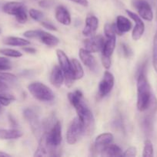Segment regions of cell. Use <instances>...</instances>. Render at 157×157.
<instances>
[{
	"mask_svg": "<svg viewBox=\"0 0 157 157\" xmlns=\"http://www.w3.org/2000/svg\"><path fill=\"white\" fill-rule=\"evenodd\" d=\"M68 98L74 108L76 110L78 117L81 120L84 129V133L92 134L95 127V121L92 112L88 107L83 99V94L79 90L68 94Z\"/></svg>",
	"mask_w": 157,
	"mask_h": 157,
	"instance_id": "cell-1",
	"label": "cell"
},
{
	"mask_svg": "<svg viewBox=\"0 0 157 157\" xmlns=\"http://www.w3.org/2000/svg\"><path fill=\"white\" fill-rule=\"evenodd\" d=\"M152 95L150 85L144 73L139 74L137 78V109L145 111L149 107Z\"/></svg>",
	"mask_w": 157,
	"mask_h": 157,
	"instance_id": "cell-2",
	"label": "cell"
},
{
	"mask_svg": "<svg viewBox=\"0 0 157 157\" xmlns=\"http://www.w3.org/2000/svg\"><path fill=\"white\" fill-rule=\"evenodd\" d=\"M31 94L40 101H52L54 100L55 95L49 87L40 82L32 83L28 87Z\"/></svg>",
	"mask_w": 157,
	"mask_h": 157,
	"instance_id": "cell-3",
	"label": "cell"
},
{
	"mask_svg": "<svg viewBox=\"0 0 157 157\" xmlns=\"http://www.w3.org/2000/svg\"><path fill=\"white\" fill-rule=\"evenodd\" d=\"M83 133H84V129L81 120L78 117H75L68 128L67 134H66L67 143L71 145L75 144L80 139Z\"/></svg>",
	"mask_w": 157,
	"mask_h": 157,
	"instance_id": "cell-4",
	"label": "cell"
},
{
	"mask_svg": "<svg viewBox=\"0 0 157 157\" xmlns=\"http://www.w3.org/2000/svg\"><path fill=\"white\" fill-rule=\"evenodd\" d=\"M57 58H58V63H59L60 67L62 70L63 74H64L65 81L67 87H70L72 85L74 79L71 74V63L69 59L68 58L66 54L63 52L62 50L57 49L56 50Z\"/></svg>",
	"mask_w": 157,
	"mask_h": 157,
	"instance_id": "cell-5",
	"label": "cell"
},
{
	"mask_svg": "<svg viewBox=\"0 0 157 157\" xmlns=\"http://www.w3.org/2000/svg\"><path fill=\"white\" fill-rule=\"evenodd\" d=\"M56 147L52 145L47 139L46 133L41 136L39 140V144L35 153V156H55V152H56Z\"/></svg>",
	"mask_w": 157,
	"mask_h": 157,
	"instance_id": "cell-6",
	"label": "cell"
},
{
	"mask_svg": "<svg viewBox=\"0 0 157 157\" xmlns=\"http://www.w3.org/2000/svg\"><path fill=\"white\" fill-rule=\"evenodd\" d=\"M132 5L138 11L140 18L146 21H152L153 18V12L148 2L146 0H133Z\"/></svg>",
	"mask_w": 157,
	"mask_h": 157,
	"instance_id": "cell-7",
	"label": "cell"
},
{
	"mask_svg": "<svg viewBox=\"0 0 157 157\" xmlns=\"http://www.w3.org/2000/svg\"><path fill=\"white\" fill-rule=\"evenodd\" d=\"M126 12L127 13L128 16L130 17L134 21H135V25L134 26V29L132 30V38L134 41H138L139 39L142 38L143 33L145 31V25L144 22L143 21L142 18H140L139 15L137 14L134 13V12H131L129 10H126Z\"/></svg>",
	"mask_w": 157,
	"mask_h": 157,
	"instance_id": "cell-8",
	"label": "cell"
},
{
	"mask_svg": "<svg viewBox=\"0 0 157 157\" xmlns=\"http://www.w3.org/2000/svg\"><path fill=\"white\" fill-rule=\"evenodd\" d=\"M23 113H24L25 118L27 120L29 125L31 126V129L35 136L38 137L41 135V124H40L37 113L30 108L26 109Z\"/></svg>",
	"mask_w": 157,
	"mask_h": 157,
	"instance_id": "cell-9",
	"label": "cell"
},
{
	"mask_svg": "<svg viewBox=\"0 0 157 157\" xmlns=\"http://www.w3.org/2000/svg\"><path fill=\"white\" fill-rule=\"evenodd\" d=\"M104 43V38L102 35L92 36L84 41L85 49L91 53L99 52L103 49Z\"/></svg>",
	"mask_w": 157,
	"mask_h": 157,
	"instance_id": "cell-10",
	"label": "cell"
},
{
	"mask_svg": "<svg viewBox=\"0 0 157 157\" xmlns=\"http://www.w3.org/2000/svg\"><path fill=\"white\" fill-rule=\"evenodd\" d=\"M114 86V77L109 71H106L99 85V94L101 97L107 95Z\"/></svg>",
	"mask_w": 157,
	"mask_h": 157,
	"instance_id": "cell-11",
	"label": "cell"
},
{
	"mask_svg": "<svg viewBox=\"0 0 157 157\" xmlns=\"http://www.w3.org/2000/svg\"><path fill=\"white\" fill-rule=\"evenodd\" d=\"M46 133L48 140H49L52 145L58 147V146L61 144L62 137V126L61 123H60L59 121H57V122L52 126L51 130H49L48 133Z\"/></svg>",
	"mask_w": 157,
	"mask_h": 157,
	"instance_id": "cell-12",
	"label": "cell"
},
{
	"mask_svg": "<svg viewBox=\"0 0 157 157\" xmlns=\"http://www.w3.org/2000/svg\"><path fill=\"white\" fill-rule=\"evenodd\" d=\"M79 57L82 62L87 67H89L92 71H96L97 70V62L95 58L91 52H88L85 48H82L79 50Z\"/></svg>",
	"mask_w": 157,
	"mask_h": 157,
	"instance_id": "cell-13",
	"label": "cell"
},
{
	"mask_svg": "<svg viewBox=\"0 0 157 157\" xmlns=\"http://www.w3.org/2000/svg\"><path fill=\"white\" fill-rule=\"evenodd\" d=\"M99 27V19L94 15H89L86 18V25L83 31L85 36H93Z\"/></svg>",
	"mask_w": 157,
	"mask_h": 157,
	"instance_id": "cell-14",
	"label": "cell"
},
{
	"mask_svg": "<svg viewBox=\"0 0 157 157\" xmlns=\"http://www.w3.org/2000/svg\"><path fill=\"white\" fill-rule=\"evenodd\" d=\"M132 22L127 18L122 15H119L116 18L115 25H114L115 33L118 35H123L125 32H129L132 29Z\"/></svg>",
	"mask_w": 157,
	"mask_h": 157,
	"instance_id": "cell-15",
	"label": "cell"
},
{
	"mask_svg": "<svg viewBox=\"0 0 157 157\" xmlns=\"http://www.w3.org/2000/svg\"><path fill=\"white\" fill-rule=\"evenodd\" d=\"M64 74L62 70L58 65L54 66L50 75V81L55 87H60L64 81Z\"/></svg>",
	"mask_w": 157,
	"mask_h": 157,
	"instance_id": "cell-16",
	"label": "cell"
},
{
	"mask_svg": "<svg viewBox=\"0 0 157 157\" xmlns=\"http://www.w3.org/2000/svg\"><path fill=\"white\" fill-rule=\"evenodd\" d=\"M55 18L58 22L64 25H69L71 24V17L67 9L62 6H58L55 9Z\"/></svg>",
	"mask_w": 157,
	"mask_h": 157,
	"instance_id": "cell-17",
	"label": "cell"
},
{
	"mask_svg": "<svg viewBox=\"0 0 157 157\" xmlns=\"http://www.w3.org/2000/svg\"><path fill=\"white\" fill-rule=\"evenodd\" d=\"M24 7L23 3L19 2H9L3 4L2 11L9 15H15L20 9Z\"/></svg>",
	"mask_w": 157,
	"mask_h": 157,
	"instance_id": "cell-18",
	"label": "cell"
},
{
	"mask_svg": "<svg viewBox=\"0 0 157 157\" xmlns=\"http://www.w3.org/2000/svg\"><path fill=\"white\" fill-rule=\"evenodd\" d=\"M71 63V74L73 78L74 81L75 80H79L84 75V71H83V68L82 67L81 64L78 62V60L72 59L70 61Z\"/></svg>",
	"mask_w": 157,
	"mask_h": 157,
	"instance_id": "cell-19",
	"label": "cell"
},
{
	"mask_svg": "<svg viewBox=\"0 0 157 157\" xmlns=\"http://www.w3.org/2000/svg\"><path fill=\"white\" fill-rule=\"evenodd\" d=\"M102 154L104 156H122V150L118 146L109 144L102 149Z\"/></svg>",
	"mask_w": 157,
	"mask_h": 157,
	"instance_id": "cell-20",
	"label": "cell"
},
{
	"mask_svg": "<svg viewBox=\"0 0 157 157\" xmlns=\"http://www.w3.org/2000/svg\"><path fill=\"white\" fill-rule=\"evenodd\" d=\"M22 133L21 131L15 129H10V130H4L0 129V139L1 140H15L20 138L22 136Z\"/></svg>",
	"mask_w": 157,
	"mask_h": 157,
	"instance_id": "cell-21",
	"label": "cell"
},
{
	"mask_svg": "<svg viewBox=\"0 0 157 157\" xmlns=\"http://www.w3.org/2000/svg\"><path fill=\"white\" fill-rule=\"evenodd\" d=\"M113 140V136L110 133H105L99 135L95 141V145L97 149L99 147H104L109 145Z\"/></svg>",
	"mask_w": 157,
	"mask_h": 157,
	"instance_id": "cell-22",
	"label": "cell"
},
{
	"mask_svg": "<svg viewBox=\"0 0 157 157\" xmlns=\"http://www.w3.org/2000/svg\"><path fill=\"white\" fill-rule=\"evenodd\" d=\"M39 39L41 40L42 42L44 43L47 46H49V47H55L59 43V40L58 38L51 35L50 33L44 32V31H42V32Z\"/></svg>",
	"mask_w": 157,
	"mask_h": 157,
	"instance_id": "cell-23",
	"label": "cell"
},
{
	"mask_svg": "<svg viewBox=\"0 0 157 157\" xmlns=\"http://www.w3.org/2000/svg\"><path fill=\"white\" fill-rule=\"evenodd\" d=\"M115 39L116 38H107V41H105L104 45L102 49V53H103L102 56L111 58L115 47Z\"/></svg>",
	"mask_w": 157,
	"mask_h": 157,
	"instance_id": "cell-24",
	"label": "cell"
},
{
	"mask_svg": "<svg viewBox=\"0 0 157 157\" xmlns=\"http://www.w3.org/2000/svg\"><path fill=\"white\" fill-rule=\"evenodd\" d=\"M3 43L5 44L11 46H24L30 44V41L23 38H18V37H7L3 40Z\"/></svg>",
	"mask_w": 157,
	"mask_h": 157,
	"instance_id": "cell-25",
	"label": "cell"
},
{
	"mask_svg": "<svg viewBox=\"0 0 157 157\" xmlns=\"http://www.w3.org/2000/svg\"><path fill=\"white\" fill-rule=\"evenodd\" d=\"M143 157H152L153 156V146L149 140H146L144 144V148L143 152Z\"/></svg>",
	"mask_w": 157,
	"mask_h": 157,
	"instance_id": "cell-26",
	"label": "cell"
},
{
	"mask_svg": "<svg viewBox=\"0 0 157 157\" xmlns=\"http://www.w3.org/2000/svg\"><path fill=\"white\" fill-rule=\"evenodd\" d=\"M0 53L6 56L11 57V58H20L22 56V54L17 50L10 48H2L0 49Z\"/></svg>",
	"mask_w": 157,
	"mask_h": 157,
	"instance_id": "cell-27",
	"label": "cell"
},
{
	"mask_svg": "<svg viewBox=\"0 0 157 157\" xmlns=\"http://www.w3.org/2000/svg\"><path fill=\"white\" fill-rule=\"evenodd\" d=\"M152 64L154 70L157 72V32H155L153 39V49H152Z\"/></svg>",
	"mask_w": 157,
	"mask_h": 157,
	"instance_id": "cell-28",
	"label": "cell"
},
{
	"mask_svg": "<svg viewBox=\"0 0 157 157\" xmlns=\"http://www.w3.org/2000/svg\"><path fill=\"white\" fill-rule=\"evenodd\" d=\"M104 32L107 38H115L116 33H115V29H114V25H110L109 24V23L105 25Z\"/></svg>",
	"mask_w": 157,
	"mask_h": 157,
	"instance_id": "cell-29",
	"label": "cell"
},
{
	"mask_svg": "<svg viewBox=\"0 0 157 157\" xmlns=\"http://www.w3.org/2000/svg\"><path fill=\"white\" fill-rule=\"evenodd\" d=\"M15 100V98H14L12 95L10 94H6L0 93V104L3 106H8L10 104V103L12 102V101Z\"/></svg>",
	"mask_w": 157,
	"mask_h": 157,
	"instance_id": "cell-30",
	"label": "cell"
},
{
	"mask_svg": "<svg viewBox=\"0 0 157 157\" xmlns=\"http://www.w3.org/2000/svg\"><path fill=\"white\" fill-rule=\"evenodd\" d=\"M15 80H16V77L12 74L0 72V81L1 82H13Z\"/></svg>",
	"mask_w": 157,
	"mask_h": 157,
	"instance_id": "cell-31",
	"label": "cell"
},
{
	"mask_svg": "<svg viewBox=\"0 0 157 157\" xmlns=\"http://www.w3.org/2000/svg\"><path fill=\"white\" fill-rule=\"evenodd\" d=\"M15 18H16L17 21H18L21 24H23V23L26 22L27 21V15H26V9L22 8V9H20L18 12L15 15Z\"/></svg>",
	"mask_w": 157,
	"mask_h": 157,
	"instance_id": "cell-32",
	"label": "cell"
},
{
	"mask_svg": "<svg viewBox=\"0 0 157 157\" xmlns=\"http://www.w3.org/2000/svg\"><path fill=\"white\" fill-rule=\"evenodd\" d=\"M29 13L31 18H32V19L35 20V21H41L43 18V17H44V14L42 12H40V11L37 10V9H30Z\"/></svg>",
	"mask_w": 157,
	"mask_h": 157,
	"instance_id": "cell-33",
	"label": "cell"
},
{
	"mask_svg": "<svg viewBox=\"0 0 157 157\" xmlns=\"http://www.w3.org/2000/svg\"><path fill=\"white\" fill-rule=\"evenodd\" d=\"M42 32V30L26 31V32H24L23 35H24V37H26L27 38H38L39 39Z\"/></svg>",
	"mask_w": 157,
	"mask_h": 157,
	"instance_id": "cell-34",
	"label": "cell"
},
{
	"mask_svg": "<svg viewBox=\"0 0 157 157\" xmlns=\"http://www.w3.org/2000/svg\"><path fill=\"white\" fill-rule=\"evenodd\" d=\"M11 69V62L9 59L0 57V71H8Z\"/></svg>",
	"mask_w": 157,
	"mask_h": 157,
	"instance_id": "cell-35",
	"label": "cell"
},
{
	"mask_svg": "<svg viewBox=\"0 0 157 157\" xmlns=\"http://www.w3.org/2000/svg\"><path fill=\"white\" fill-rule=\"evenodd\" d=\"M137 154V150L135 147H131L128 148L123 154V156L126 157H132L135 156Z\"/></svg>",
	"mask_w": 157,
	"mask_h": 157,
	"instance_id": "cell-36",
	"label": "cell"
},
{
	"mask_svg": "<svg viewBox=\"0 0 157 157\" xmlns=\"http://www.w3.org/2000/svg\"><path fill=\"white\" fill-rule=\"evenodd\" d=\"M121 47H122V49H123V54H124L125 56L128 57V58L130 56H132V49H131L127 45V44L123 43V44H121Z\"/></svg>",
	"mask_w": 157,
	"mask_h": 157,
	"instance_id": "cell-37",
	"label": "cell"
},
{
	"mask_svg": "<svg viewBox=\"0 0 157 157\" xmlns=\"http://www.w3.org/2000/svg\"><path fill=\"white\" fill-rule=\"evenodd\" d=\"M40 7L44 8V9H48L50 8L53 5V1L52 0H42L38 2Z\"/></svg>",
	"mask_w": 157,
	"mask_h": 157,
	"instance_id": "cell-38",
	"label": "cell"
},
{
	"mask_svg": "<svg viewBox=\"0 0 157 157\" xmlns=\"http://www.w3.org/2000/svg\"><path fill=\"white\" fill-rule=\"evenodd\" d=\"M102 63L106 69H109L111 66V58L102 56Z\"/></svg>",
	"mask_w": 157,
	"mask_h": 157,
	"instance_id": "cell-39",
	"label": "cell"
},
{
	"mask_svg": "<svg viewBox=\"0 0 157 157\" xmlns=\"http://www.w3.org/2000/svg\"><path fill=\"white\" fill-rule=\"evenodd\" d=\"M41 25L45 28V29H47L48 30L51 31H56L57 29L55 25L52 24L50 22H47V21H42Z\"/></svg>",
	"mask_w": 157,
	"mask_h": 157,
	"instance_id": "cell-40",
	"label": "cell"
},
{
	"mask_svg": "<svg viewBox=\"0 0 157 157\" xmlns=\"http://www.w3.org/2000/svg\"><path fill=\"white\" fill-rule=\"evenodd\" d=\"M70 1L77 3V4L80 5V6H85V7L89 6V2H88V0H70Z\"/></svg>",
	"mask_w": 157,
	"mask_h": 157,
	"instance_id": "cell-41",
	"label": "cell"
},
{
	"mask_svg": "<svg viewBox=\"0 0 157 157\" xmlns=\"http://www.w3.org/2000/svg\"><path fill=\"white\" fill-rule=\"evenodd\" d=\"M8 85L5 82H1L0 81V93H2V92H5L6 90H8Z\"/></svg>",
	"mask_w": 157,
	"mask_h": 157,
	"instance_id": "cell-42",
	"label": "cell"
},
{
	"mask_svg": "<svg viewBox=\"0 0 157 157\" xmlns=\"http://www.w3.org/2000/svg\"><path fill=\"white\" fill-rule=\"evenodd\" d=\"M23 51H25L27 53H30V54H35V49L33 48H30V47H24L23 48Z\"/></svg>",
	"mask_w": 157,
	"mask_h": 157,
	"instance_id": "cell-43",
	"label": "cell"
},
{
	"mask_svg": "<svg viewBox=\"0 0 157 157\" xmlns=\"http://www.w3.org/2000/svg\"><path fill=\"white\" fill-rule=\"evenodd\" d=\"M9 121H10L11 125H12V127H15V126H16V122L15 121V120L12 118V117L11 116V115H9Z\"/></svg>",
	"mask_w": 157,
	"mask_h": 157,
	"instance_id": "cell-44",
	"label": "cell"
},
{
	"mask_svg": "<svg viewBox=\"0 0 157 157\" xmlns=\"http://www.w3.org/2000/svg\"><path fill=\"white\" fill-rule=\"evenodd\" d=\"M0 156H10V155L8 154V153H4V152H2L0 151Z\"/></svg>",
	"mask_w": 157,
	"mask_h": 157,
	"instance_id": "cell-45",
	"label": "cell"
},
{
	"mask_svg": "<svg viewBox=\"0 0 157 157\" xmlns=\"http://www.w3.org/2000/svg\"><path fill=\"white\" fill-rule=\"evenodd\" d=\"M1 105H2V104H0V109H1Z\"/></svg>",
	"mask_w": 157,
	"mask_h": 157,
	"instance_id": "cell-46",
	"label": "cell"
},
{
	"mask_svg": "<svg viewBox=\"0 0 157 157\" xmlns=\"http://www.w3.org/2000/svg\"><path fill=\"white\" fill-rule=\"evenodd\" d=\"M0 34H1V29H0Z\"/></svg>",
	"mask_w": 157,
	"mask_h": 157,
	"instance_id": "cell-47",
	"label": "cell"
}]
</instances>
